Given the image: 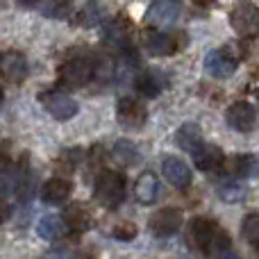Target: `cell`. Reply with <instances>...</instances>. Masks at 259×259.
I'll return each mask as SVG.
<instances>
[{"label": "cell", "mask_w": 259, "mask_h": 259, "mask_svg": "<svg viewBox=\"0 0 259 259\" xmlns=\"http://www.w3.org/2000/svg\"><path fill=\"white\" fill-rule=\"evenodd\" d=\"M68 12H71V0H46L44 3V16L66 18Z\"/></svg>", "instance_id": "obj_25"}, {"label": "cell", "mask_w": 259, "mask_h": 259, "mask_svg": "<svg viewBox=\"0 0 259 259\" xmlns=\"http://www.w3.org/2000/svg\"><path fill=\"white\" fill-rule=\"evenodd\" d=\"M7 216H9V207L0 200V223H5V221H7Z\"/></svg>", "instance_id": "obj_29"}, {"label": "cell", "mask_w": 259, "mask_h": 259, "mask_svg": "<svg viewBox=\"0 0 259 259\" xmlns=\"http://www.w3.org/2000/svg\"><path fill=\"white\" fill-rule=\"evenodd\" d=\"M112 155L121 166H137L139 161H141V155H139L137 146H134L132 141H127V139H121V141L114 143Z\"/></svg>", "instance_id": "obj_21"}, {"label": "cell", "mask_w": 259, "mask_h": 259, "mask_svg": "<svg viewBox=\"0 0 259 259\" xmlns=\"http://www.w3.org/2000/svg\"><path fill=\"white\" fill-rule=\"evenodd\" d=\"M100 21H103V9H100L98 3H89L80 12V23L84 27H96Z\"/></svg>", "instance_id": "obj_27"}, {"label": "cell", "mask_w": 259, "mask_h": 259, "mask_svg": "<svg viewBox=\"0 0 259 259\" xmlns=\"http://www.w3.org/2000/svg\"><path fill=\"white\" fill-rule=\"evenodd\" d=\"M73 193V184L71 180L64 178H50L48 182L41 187V200L46 205H62L68 200V196Z\"/></svg>", "instance_id": "obj_13"}, {"label": "cell", "mask_w": 259, "mask_h": 259, "mask_svg": "<svg viewBox=\"0 0 259 259\" xmlns=\"http://www.w3.org/2000/svg\"><path fill=\"white\" fill-rule=\"evenodd\" d=\"M21 3H23V5H34L36 0H21Z\"/></svg>", "instance_id": "obj_31"}, {"label": "cell", "mask_w": 259, "mask_h": 259, "mask_svg": "<svg viewBox=\"0 0 259 259\" xmlns=\"http://www.w3.org/2000/svg\"><path fill=\"white\" fill-rule=\"evenodd\" d=\"M134 196L141 205H152L159 198V180L155 173H143L134 184Z\"/></svg>", "instance_id": "obj_16"}, {"label": "cell", "mask_w": 259, "mask_h": 259, "mask_svg": "<svg viewBox=\"0 0 259 259\" xmlns=\"http://www.w3.org/2000/svg\"><path fill=\"white\" fill-rule=\"evenodd\" d=\"M216 193H219V198L223 202H239L246 198V187L241 182H237V180H228V182L219 184Z\"/></svg>", "instance_id": "obj_23"}, {"label": "cell", "mask_w": 259, "mask_h": 259, "mask_svg": "<svg viewBox=\"0 0 259 259\" xmlns=\"http://www.w3.org/2000/svg\"><path fill=\"white\" fill-rule=\"evenodd\" d=\"M105 41H107L109 46H125L127 44V27L123 25L121 21H114L107 25V30H105Z\"/></svg>", "instance_id": "obj_24"}, {"label": "cell", "mask_w": 259, "mask_h": 259, "mask_svg": "<svg viewBox=\"0 0 259 259\" xmlns=\"http://www.w3.org/2000/svg\"><path fill=\"white\" fill-rule=\"evenodd\" d=\"M257 248H259V243H257Z\"/></svg>", "instance_id": "obj_33"}, {"label": "cell", "mask_w": 259, "mask_h": 259, "mask_svg": "<svg viewBox=\"0 0 259 259\" xmlns=\"http://www.w3.org/2000/svg\"><path fill=\"white\" fill-rule=\"evenodd\" d=\"M191 157H193L196 168L202 170V173H211V170L221 168V164H223V152H221V148L211 146V143H202L198 150L191 152Z\"/></svg>", "instance_id": "obj_14"}, {"label": "cell", "mask_w": 259, "mask_h": 259, "mask_svg": "<svg viewBox=\"0 0 259 259\" xmlns=\"http://www.w3.org/2000/svg\"><path fill=\"white\" fill-rule=\"evenodd\" d=\"M196 3H198V5H211L214 0H196Z\"/></svg>", "instance_id": "obj_30"}, {"label": "cell", "mask_w": 259, "mask_h": 259, "mask_svg": "<svg viewBox=\"0 0 259 259\" xmlns=\"http://www.w3.org/2000/svg\"><path fill=\"white\" fill-rule=\"evenodd\" d=\"M161 173L175 189H187L191 184V168L180 157H166L161 164Z\"/></svg>", "instance_id": "obj_12"}, {"label": "cell", "mask_w": 259, "mask_h": 259, "mask_svg": "<svg viewBox=\"0 0 259 259\" xmlns=\"http://www.w3.org/2000/svg\"><path fill=\"white\" fill-rule=\"evenodd\" d=\"M180 18V5L175 0H155L148 7L146 21L157 27H170Z\"/></svg>", "instance_id": "obj_10"}, {"label": "cell", "mask_w": 259, "mask_h": 259, "mask_svg": "<svg viewBox=\"0 0 259 259\" xmlns=\"http://www.w3.org/2000/svg\"><path fill=\"white\" fill-rule=\"evenodd\" d=\"M59 84L68 87V89H80L94 77V62L87 57H73L59 66Z\"/></svg>", "instance_id": "obj_2"}, {"label": "cell", "mask_w": 259, "mask_h": 259, "mask_svg": "<svg viewBox=\"0 0 259 259\" xmlns=\"http://www.w3.org/2000/svg\"><path fill=\"white\" fill-rule=\"evenodd\" d=\"M214 237H216V225L211 223L209 219L198 216V219L189 221L187 239H189V243H191V248H196V250H207Z\"/></svg>", "instance_id": "obj_11"}, {"label": "cell", "mask_w": 259, "mask_h": 259, "mask_svg": "<svg viewBox=\"0 0 259 259\" xmlns=\"http://www.w3.org/2000/svg\"><path fill=\"white\" fill-rule=\"evenodd\" d=\"M137 91L141 96H146V98H155V96L161 94V82L159 77L155 75V73H141V75H137Z\"/></svg>", "instance_id": "obj_22"}, {"label": "cell", "mask_w": 259, "mask_h": 259, "mask_svg": "<svg viewBox=\"0 0 259 259\" xmlns=\"http://www.w3.org/2000/svg\"><path fill=\"white\" fill-rule=\"evenodd\" d=\"M3 98H5V94H3V87H0V103H3Z\"/></svg>", "instance_id": "obj_32"}, {"label": "cell", "mask_w": 259, "mask_h": 259, "mask_svg": "<svg viewBox=\"0 0 259 259\" xmlns=\"http://www.w3.org/2000/svg\"><path fill=\"white\" fill-rule=\"evenodd\" d=\"M175 143H178L182 150L193 152L202 146V130L198 123H184L182 127L175 132Z\"/></svg>", "instance_id": "obj_18"}, {"label": "cell", "mask_w": 259, "mask_h": 259, "mask_svg": "<svg viewBox=\"0 0 259 259\" xmlns=\"http://www.w3.org/2000/svg\"><path fill=\"white\" fill-rule=\"evenodd\" d=\"M143 46H146V50L150 55H155V57H166V55H173L175 48H178V44H175V39L170 34H166V32H148L146 39H143Z\"/></svg>", "instance_id": "obj_15"}, {"label": "cell", "mask_w": 259, "mask_h": 259, "mask_svg": "<svg viewBox=\"0 0 259 259\" xmlns=\"http://www.w3.org/2000/svg\"><path fill=\"white\" fill-rule=\"evenodd\" d=\"M41 105L46 107V112L55 118V121H71L77 114V103L71 96L62 94V91H48V94H41Z\"/></svg>", "instance_id": "obj_5"}, {"label": "cell", "mask_w": 259, "mask_h": 259, "mask_svg": "<svg viewBox=\"0 0 259 259\" xmlns=\"http://www.w3.org/2000/svg\"><path fill=\"white\" fill-rule=\"evenodd\" d=\"M64 223L71 230H75V232H87L91 228V214L82 202H71L64 209Z\"/></svg>", "instance_id": "obj_17"}, {"label": "cell", "mask_w": 259, "mask_h": 259, "mask_svg": "<svg viewBox=\"0 0 259 259\" xmlns=\"http://www.w3.org/2000/svg\"><path fill=\"white\" fill-rule=\"evenodd\" d=\"M225 123L237 132H250L257 125V112L250 103L246 100H237L225 109Z\"/></svg>", "instance_id": "obj_6"}, {"label": "cell", "mask_w": 259, "mask_h": 259, "mask_svg": "<svg viewBox=\"0 0 259 259\" xmlns=\"http://www.w3.org/2000/svg\"><path fill=\"white\" fill-rule=\"evenodd\" d=\"M64 230H66L64 219H59V216H50V214L44 216V219L39 221V225H36L39 237L46 239V241H57V239L64 234Z\"/></svg>", "instance_id": "obj_20"}, {"label": "cell", "mask_w": 259, "mask_h": 259, "mask_svg": "<svg viewBox=\"0 0 259 259\" xmlns=\"http://www.w3.org/2000/svg\"><path fill=\"white\" fill-rule=\"evenodd\" d=\"M148 225H150L152 234H157V237H170V234H175L180 230V225H182V211L173 209V207H164V209L155 211V214L150 216Z\"/></svg>", "instance_id": "obj_9"}, {"label": "cell", "mask_w": 259, "mask_h": 259, "mask_svg": "<svg viewBox=\"0 0 259 259\" xmlns=\"http://www.w3.org/2000/svg\"><path fill=\"white\" fill-rule=\"evenodd\" d=\"M230 168L237 175H241V178L255 180V178H259V157L252 155V152H248V155H237L230 161Z\"/></svg>", "instance_id": "obj_19"}, {"label": "cell", "mask_w": 259, "mask_h": 259, "mask_svg": "<svg viewBox=\"0 0 259 259\" xmlns=\"http://www.w3.org/2000/svg\"><path fill=\"white\" fill-rule=\"evenodd\" d=\"M230 25L241 36L255 34L259 25V9L252 3H248V0H241V3H237L230 9Z\"/></svg>", "instance_id": "obj_4"}, {"label": "cell", "mask_w": 259, "mask_h": 259, "mask_svg": "<svg viewBox=\"0 0 259 259\" xmlns=\"http://www.w3.org/2000/svg\"><path fill=\"white\" fill-rule=\"evenodd\" d=\"M116 118L121 125H125L130 130H139L146 125V118H148V112H146V105L139 103L137 98H130V96H123L116 105Z\"/></svg>", "instance_id": "obj_7"}, {"label": "cell", "mask_w": 259, "mask_h": 259, "mask_svg": "<svg viewBox=\"0 0 259 259\" xmlns=\"http://www.w3.org/2000/svg\"><path fill=\"white\" fill-rule=\"evenodd\" d=\"M0 75L12 84H23L27 77V59L18 50H9V53L0 55Z\"/></svg>", "instance_id": "obj_8"}, {"label": "cell", "mask_w": 259, "mask_h": 259, "mask_svg": "<svg viewBox=\"0 0 259 259\" xmlns=\"http://www.w3.org/2000/svg\"><path fill=\"white\" fill-rule=\"evenodd\" d=\"M94 198L107 209H116L125 200V175L118 170H103L96 178Z\"/></svg>", "instance_id": "obj_1"}, {"label": "cell", "mask_w": 259, "mask_h": 259, "mask_svg": "<svg viewBox=\"0 0 259 259\" xmlns=\"http://www.w3.org/2000/svg\"><path fill=\"white\" fill-rule=\"evenodd\" d=\"M241 234L246 241L250 243H259V214H248L241 223Z\"/></svg>", "instance_id": "obj_26"}, {"label": "cell", "mask_w": 259, "mask_h": 259, "mask_svg": "<svg viewBox=\"0 0 259 259\" xmlns=\"http://www.w3.org/2000/svg\"><path fill=\"white\" fill-rule=\"evenodd\" d=\"M237 55H234V46H225V48H216L211 53H207L205 57V71L211 77L219 80H228L230 75H234L237 71Z\"/></svg>", "instance_id": "obj_3"}, {"label": "cell", "mask_w": 259, "mask_h": 259, "mask_svg": "<svg viewBox=\"0 0 259 259\" xmlns=\"http://www.w3.org/2000/svg\"><path fill=\"white\" fill-rule=\"evenodd\" d=\"M112 234H114V239H118V241H132V239L137 237V225L134 223H118Z\"/></svg>", "instance_id": "obj_28"}]
</instances>
